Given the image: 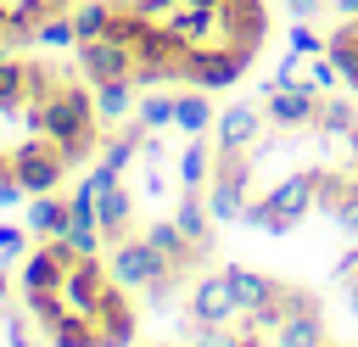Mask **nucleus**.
Segmentation results:
<instances>
[{
    "label": "nucleus",
    "mask_w": 358,
    "mask_h": 347,
    "mask_svg": "<svg viewBox=\"0 0 358 347\" xmlns=\"http://www.w3.org/2000/svg\"><path fill=\"white\" fill-rule=\"evenodd\" d=\"M39 134L56 140V151H62L67 168H84L90 157H101V112H95V95L62 73L56 90L39 101Z\"/></svg>",
    "instance_id": "obj_1"
},
{
    "label": "nucleus",
    "mask_w": 358,
    "mask_h": 347,
    "mask_svg": "<svg viewBox=\"0 0 358 347\" xmlns=\"http://www.w3.org/2000/svg\"><path fill=\"white\" fill-rule=\"evenodd\" d=\"M185 319H196V325H235L246 308H241V297H235V280H229V269H213V274H190V297H185Z\"/></svg>",
    "instance_id": "obj_2"
},
{
    "label": "nucleus",
    "mask_w": 358,
    "mask_h": 347,
    "mask_svg": "<svg viewBox=\"0 0 358 347\" xmlns=\"http://www.w3.org/2000/svg\"><path fill=\"white\" fill-rule=\"evenodd\" d=\"M11 174H17V185H22L28 196H45V190H56V179L67 174V162H62L56 140H45V134H28V140L11 151Z\"/></svg>",
    "instance_id": "obj_3"
},
{
    "label": "nucleus",
    "mask_w": 358,
    "mask_h": 347,
    "mask_svg": "<svg viewBox=\"0 0 358 347\" xmlns=\"http://www.w3.org/2000/svg\"><path fill=\"white\" fill-rule=\"evenodd\" d=\"M112 280L123 285V291H145L151 285V274L162 269V252L145 241V235H123V241H112Z\"/></svg>",
    "instance_id": "obj_4"
},
{
    "label": "nucleus",
    "mask_w": 358,
    "mask_h": 347,
    "mask_svg": "<svg viewBox=\"0 0 358 347\" xmlns=\"http://www.w3.org/2000/svg\"><path fill=\"white\" fill-rule=\"evenodd\" d=\"M263 118H268V112H257V106H246V101H229V106L213 118V146H218V151H257V146H263Z\"/></svg>",
    "instance_id": "obj_5"
},
{
    "label": "nucleus",
    "mask_w": 358,
    "mask_h": 347,
    "mask_svg": "<svg viewBox=\"0 0 358 347\" xmlns=\"http://www.w3.org/2000/svg\"><path fill=\"white\" fill-rule=\"evenodd\" d=\"M78 67L90 73V84H106V78H129L134 73V50L112 34L101 39H78Z\"/></svg>",
    "instance_id": "obj_6"
},
{
    "label": "nucleus",
    "mask_w": 358,
    "mask_h": 347,
    "mask_svg": "<svg viewBox=\"0 0 358 347\" xmlns=\"http://www.w3.org/2000/svg\"><path fill=\"white\" fill-rule=\"evenodd\" d=\"M246 67H252L246 50H235V45H201L196 50V67H190V84L196 90H229Z\"/></svg>",
    "instance_id": "obj_7"
},
{
    "label": "nucleus",
    "mask_w": 358,
    "mask_h": 347,
    "mask_svg": "<svg viewBox=\"0 0 358 347\" xmlns=\"http://www.w3.org/2000/svg\"><path fill=\"white\" fill-rule=\"evenodd\" d=\"M117 280H112V269L90 252V257H78L73 269H67V280H62V291H67V302H73V313H95V302L112 291Z\"/></svg>",
    "instance_id": "obj_8"
},
{
    "label": "nucleus",
    "mask_w": 358,
    "mask_h": 347,
    "mask_svg": "<svg viewBox=\"0 0 358 347\" xmlns=\"http://www.w3.org/2000/svg\"><path fill=\"white\" fill-rule=\"evenodd\" d=\"M95 330H101V347H134V330H140V319H134V302L123 297V285H112L101 302H95Z\"/></svg>",
    "instance_id": "obj_9"
},
{
    "label": "nucleus",
    "mask_w": 358,
    "mask_h": 347,
    "mask_svg": "<svg viewBox=\"0 0 358 347\" xmlns=\"http://www.w3.org/2000/svg\"><path fill=\"white\" fill-rule=\"evenodd\" d=\"M263 101H268V106H263V112H268V123H274V129H285V134H291V129H313V118H319V95H313L308 84L268 90Z\"/></svg>",
    "instance_id": "obj_10"
},
{
    "label": "nucleus",
    "mask_w": 358,
    "mask_h": 347,
    "mask_svg": "<svg viewBox=\"0 0 358 347\" xmlns=\"http://www.w3.org/2000/svg\"><path fill=\"white\" fill-rule=\"evenodd\" d=\"M213 168H218V146L207 140V134H185V151H179V190H207V179H213Z\"/></svg>",
    "instance_id": "obj_11"
},
{
    "label": "nucleus",
    "mask_w": 358,
    "mask_h": 347,
    "mask_svg": "<svg viewBox=\"0 0 358 347\" xmlns=\"http://www.w3.org/2000/svg\"><path fill=\"white\" fill-rule=\"evenodd\" d=\"M173 224L201 246V257L213 252V213H207V190H179V196H173Z\"/></svg>",
    "instance_id": "obj_12"
},
{
    "label": "nucleus",
    "mask_w": 358,
    "mask_h": 347,
    "mask_svg": "<svg viewBox=\"0 0 358 347\" xmlns=\"http://www.w3.org/2000/svg\"><path fill=\"white\" fill-rule=\"evenodd\" d=\"M129 218H134V196H129L123 185L101 190V201H95V224L106 229V241H123V235H129Z\"/></svg>",
    "instance_id": "obj_13"
},
{
    "label": "nucleus",
    "mask_w": 358,
    "mask_h": 347,
    "mask_svg": "<svg viewBox=\"0 0 358 347\" xmlns=\"http://www.w3.org/2000/svg\"><path fill=\"white\" fill-rule=\"evenodd\" d=\"M34 235H67V224H73V207L56 196V190H45V196H34L28 201V218H22Z\"/></svg>",
    "instance_id": "obj_14"
},
{
    "label": "nucleus",
    "mask_w": 358,
    "mask_h": 347,
    "mask_svg": "<svg viewBox=\"0 0 358 347\" xmlns=\"http://www.w3.org/2000/svg\"><path fill=\"white\" fill-rule=\"evenodd\" d=\"M224 269H229V280H235L241 308H263V302H274V297H280V280H274V274L246 269V263H224Z\"/></svg>",
    "instance_id": "obj_15"
},
{
    "label": "nucleus",
    "mask_w": 358,
    "mask_h": 347,
    "mask_svg": "<svg viewBox=\"0 0 358 347\" xmlns=\"http://www.w3.org/2000/svg\"><path fill=\"white\" fill-rule=\"evenodd\" d=\"M268 347H324V313H319V308L291 313V319L268 336Z\"/></svg>",
    "instance_id": "obj_16"
},
{
    "label": "nucleus",
    "mask_w": 358,
    "mask_h": 347,
    "mask_svg": "<svg viewBox=\"0 0 358 347\" xmlns=\"http://www.w3.org/2000/svg\"><path fill=\"white\" fill-rule=\"evenodd\" d=\"M313 134H330V140H352V134H358V106H352V101H336V95H319V118H313Z\"/></svg>",
    "instance_id": "obj_17"
},
{
    "label": "nucleus",
    "mask_w": 358,
    "mask_h": 347,
    "mask_svg": "<svg viewBox=\"0 0 358 347\" xmlns=\"http://www.w3.org/2000/svg\"><path fill=\"white\" fill-rule=\"evenodd\" d=\"M246 201H252V190H241L229 179H207V213H213V224H241Z\"/></svg>",
    "instance_id": "obj_18"
},
{
    "label": "nucleus",
    "mask_w": 358,
    "mask_h": 347,
    "mask_svg": "<svg viewBox=\"0 0 358 347\" xmlns=\"http://www.w3.org/2000/svg\"><path fill=\"white\" fill-rule=\"evenodd\" d=\"M213 118H218V112H213V101H207V90H196V84H190V90H179V106H173V123H179L185 134H207V129H213Z\"/></svg>",
    "instance_id": "obj_19"
},
{
    "label": "nucleus",
    "mask_w": 358,
    "mask_h": 347,
    "mask_svg": "<svg viewBox=\"0 0 358 347\" xmlns=\"http://www.w3.org/2000/svg\"><path fill=\"white\" fill-rule=\"evenodd\" d=\"M28 101V62L0 56V112H17Z\"/></svg>",
    "instance_id": "obj_20"
},
{
    "label": "nucleus",
    "mask_w": 358,
    "mask_h": 347,
    "mask_svg": "<svg viewBox=\"0 0 358 347\" xmlns=\"http://www.w3.org/2000/svg\"><path fill=\"white\" fill-rule=\"evenodd\" d=\"M50 347H101V330L90 313H67L62 325H50Z\"/></svg>",
    "instance_id": "obj_21"
},
{
    "label": "nucleus",
    "mask_w": 358,
    "mask_h": 347,
    "mask_svg": "<svg viewBox=\"0 0 358 347\" xmlns=\"http://www.w3.org/2000/svg\"><path fill=\"white\" fill-rule=\"evenodd\" d=\"M129 106H134V78H106V84H95V112H101V118L117 123Z\"/></svg>",
    "instance_id": "obj_22"
},
{
    "label": "nucleus",
    "mask_w": 358,
    "mask_h": 347,
    "mask_svg": "<svg viewBox=\"0 0 358 347\" xmlns=\"http://www.w3.org/2000/svg\"><path fill=\"white\" fill-rule=\"evenodd\" d=\"M22 302H28V313L50 330V325H62L67 313H73V302H67V291L56 285V291H22Z\"/></svg>",
    "instance_id": "obj_23"
},
{
    "label": "nucleus",
    "mask_w": 358,
    "mask_h": 347,
    "mask_svg": "<svg viewBox=\"0 0 358 347\" xmlns=\"http://www.w3.org/2000/svg\"><path fill=\"white\" fill-rule=\"evenodd\" d=\"M73 28L78 39H101L112 28V0H90V6H73Z\"/></svg>",
    "instance_id": "obj_24"
},
{
    "label": "nucleus",
    "mask_w": 358,
    "mask_h": 347,
    "mask_svg": "<svg viewBox=\"0 0 358 347\" xmlns=\"http://www.w3.org/2000/svg\"><path fill=\"white\" fill-rule=\"evenodd\" d=\"M173 106H179V95H157V90H151V95L134 101V118H140L145 129H168V123H173Z\"/></svg>",
    "instance_id": "obj_25"
},
{
    "label": "nucleus",
    "mask_w": 358,
    "mask_h": 347,
    "mask_svg": "<svg viewBox=\"0 0 358 347\" xmlns=\"http://www.w3.org/2000/svg\"><path fill=\"white\" fill-rule=\"evenodd\" d=\"M34 39H39V45H56V50H67V45H78V28H73V11H56V17H45Z\"/></svg>",
    "instance_id": "obj_26"
},
{
    "label": "nucleus",
    "mask_w": 358,
    "mask_h": 347,
    "mask_svg": "<svg viewBox=\"0 0 358 347\" xmlns=\"http://www.w3.org/2000/svg\"><path fill=\"white\" fill-rule=\"evenodd\" d=\"M185 336H190V347H235V325H196V319H185Z\"/></svg>",
    "instance_id": "obj_27"
},
{
    "label": "nucleus",
    "mask_w": 358,
    "mask_h": 347,
    "mask_svg": "<svg viewBox=\"0 0 358 347\" xmlns=\"http://www.w3.org/2000/svg\"><path fill=\"white\" fill-rule=\"evenodd\" d=\"M302 84L313 90V95H330L336 90V62L319 50V56H308V73H302Z\"/></svg>",
    "instance_id": "obj_28"
},
{
    "label": "nucleus",
    "mask_w": 358,
    "mask_h": 347,
    "mask_svg": "<svg viewBox=\"0 0 358 347\" xmlns=\"http://www.w3.org/2000/svg\"><path fill=\"white\" fill-rule=\"evenodd\" d=\"M101 241H106L101 224H90V218H73V224H67V246H73V252L90 257V252H101Z\"/></svg>",
    "instance_id": "obj_29"
},
{
    "label": "nucleus",
    "mask_w": 358,
    "mask_h": 347,
    "mask_svg": "<svg viewBox=\"0 0 358 347\" xmlns=\"http://www.w3.org/2000/svg\"><path fill=\"white\" fill-rule=\"evenodd\" d=\"M285 39H291V50H296V56H319V50H324V39H319V34L308 28V17H296Z\"/></svg>",
    "instance_id": "obj_30"
},
{
    "label": "nucleus",
    "mask_w": 358,
    "mask_h": 347,
    "mask_svg": "<svg viewBox=\"0 0 358 347\" xmlns=\"http://www.w3.org/2000/svg\"><path fill=\"white\" fill-rule=\"evenodd\" d=\"M28 246V224H0V263H11Z\"/></svg>",
    "instance_id": "obj_31"
},
{
    "label": "nucleus",
    "mask_w": 358,
    "mask_h": 347,
    "mask_svg": "<svg viewBox=\"0 0 358 347\" xmlns=\"http://www.w3.org/2000/svg\"><path fill=\"white\" fill-rule=\"evenodd\" d=\"M330 280H341V285H347V280H358V246H347V252L330 263Z\"/></svg>",
    "instance_id": "obj_32"
},
{
    "label": "nucleus",
    "mask_w": 358,
    "mask_h": 347,
    "mask_svg": "<svg viewBox=\"0 0 358 347\" xmlns=\"http://www.w3.org/2000/svg\"><path fill=\"white\" fill-rule=\"evenodd\" d=\"M90 185H95V190H112V185H123V174L106 168V162H95V168H90Z\"/></svg>",
    "instance_id": "obj_33"
},
{
    "label": "nucleus",
    "mask_w": 358,
    "mask_h": 347,
    "mask_svg": "<svg viewBox=\"0 0 358 347\" xmlns=\"http://www.w3.org/2000/svg\"><path fill=\"white\" fill-rule=\"evenodd\" d=\"M22 196H28V190L17 185V174H0V207H17Z\"/></svg>",
    "instance_id": "obj_34"
},
{
    "label": "nucleus",
    "mask_w": 358,
    "mask_h": 347,
    "mask_svg": "<svg viewBox=\"0 0 358 347\" xmlns=\"http://www.w3.org/2000/svg\"><path fill=\"white\" fill-rule=\"evenodd\" d=\"M319 6H324V0H285V11H291V17H313Z\"/></svg>",
    "instance_id": "obj_35"
},
{
    "label": "nucleus",
    "mask_w": 358,
    "mask_h": 347,
    "mask_svg": "<svg viewBox=\"0 0 358 347\" xmlns=\"http://www.w3.org/2000/svg\"><path fill=\"white\" fill-rule=\"evenodd\" d=\"M324 6H330V11H336V17H347V22H352V17H358V0H324Z\"/></svg>",
    "instance_id": "obj_36"
},
{
    "label": "nucleus",
    "mask_w": 358,
    "mask_h": 347,
    "mask_svg": "<svg viewBox=\"0 0 358 347\" xmlns=\"http://www.w3.org/2000/svg\"><path fill=\"white\" fill-rule=\"evenodd\" d=\"M235 347H268V341H263V336H241V330H235Z\"/></svg>",
    "instance_id": "obj_37"
},
{
    "label": "nucleus",
    "mask_w": 358,
    "mask_h": 347,
    "mask_svg": "<svg viewBox=\"0 0 358 347\" xmlns=\"http://www.w3.org/2000/svg\"><path fill=\"white\" fill-rule=\"evenodd\" d=\"M341 291H347V302H352V313H358V280H347Z\"/></svg>",
    "instance_id": "obj_38"
},
{
    "label": "nucleus",
    "mask_w": 358,
    "mask_h": 347,
    "mask_svg": "<svg viewBox=\"0 0 358 347\" xmlns=\"http://www.w3.org/2000/svg\"><path fill=\"white\" fill-rule=\"evenodd\" d=\"M6 291H11V280H6V269H0V302H6Z\"/></svg>",
    "instance_id": "obj_39"
},
{
    "label": "nucleus",
    "mask_w": 358,
    "mask_h": 347,
    "mask_svg": "<svg viewBox=\"0 0 358 347\" xmlns=\"http://www.w3.org/2000/svg\"><path fill=\"white\" fill-rule=\"evenodd\" d=\"M0 50H6V22H0Z\"/></svg>",
    "instance_id": "obj_40"
},
{
    "label": "nucleus",
    "mask_w": 358,
    "mask_h": 347,
    "mask_svg": "<svg viewBox=\"0 0 358 347\" xmlns=\"http://www.w3.org/2000/svg\"><path fill=\"white\" fill-rule=\"evenodd\" d=\"M201 6H218V0H201Z\"/></svg>",
    "instance_id": "obj_41"
},
{
    "label": "nucleus",
    "mask_w": 358,
    "mask_h": 347,
    "mask_svg": "<svg viewBox=\"0 0 358 347\" xmlns=\"http://www.w3.org/2000/svg\"><path fill=\"white\" fill-rule=\"evenodd\" d=\"M352 151H358V134H352Z\"/></svg>",
    "instance_id": "obj_42"
},
{
    "label": "nucleus",
    "mask_w": 358,
    "mask_h": 347,
    "mask_svg": "<svg viewBox=\"0 0 358 347\" xmlns=\"http://www.w3.org/2000/svg\"><path fill=\"white\" fill-rule=\"evenodd\" d=\"M324 347H330V341H324Z\"/></svg>",
    "instance_id": "obj_43"
}]
</instances>
